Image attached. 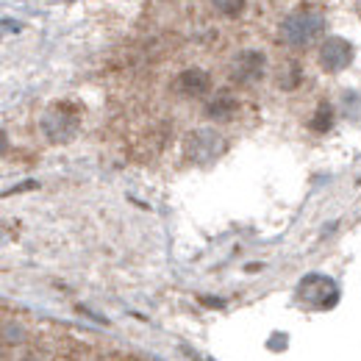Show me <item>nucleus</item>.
<instances>
[{
	"instance_id": "f257e3e1",
	"label": "nucleus",
	"mask_w": 361,
	"mask_h": 361,
	"mask_svg": "<svg viewBox=\"0 0 361 361\" xmlns=\"http://www.w3.org/2000/svg\"><path fill=\"white\" fill-rule=\"evenodd\" d=\"M325 28V17L319 11H312V8H300L295 14H289L283 23H281V39L289 47H306L312 45L319 31Z\"/></svg>"
},
{
	"instance_id": "f03ea898",
	"label": "nucleus",
	"mask_w": 361,
	"mask_h": 361,
	"mask_svg": "<svg viewBox=\"0 0 361 361\" xmlns=\"http://www.w3.org/2000/svg\"><path fill=\"white\" fill-rule=\"evenodd\" d=\"M78 128H81V117L70 103H56L53 109H47V114L42 117V131L56 145H64V142L75 139Z\"/></svg>"
},
{
	"instance_id": "7ed1b4c3",
	"label": "nucleus",
	"mask_w": 361,
	"mask_h": 361,
	"mask_svg": "<svg viewBox=\"0 0 361 361\" xmlns=\"http://www.w3.org/2000/svg\"><path fill=\"white\" fill-rule=\"evenodd\" d=\"M353 61V45L342 37H328L319 47V67L325 73H342Z\"/></svg>"
},
{
	"instance_id": "20e7f679",
	"label": "nucleus",
	"mask_w": 361,
	"mask_h": 361,
	"mask_svg": "<svg viewBox=\"0 0 361 361\" xmlns=\"http://www.w3.org/2000/svg\"><path fill=\"white\" fill-rule=\"evenodd\" d=\"M264 64L267 61H264V53L262 50H245V53H239L233 59L231 78L236 84H253V81H259L264 75Z\"/></svg>"
},
{
	"instance_id": "39448f33",
	"label": "nucleus",
	"mask_w": 361,
	"mask_h": 361,
	"mask_svg": "<svg viewBox=\"0 0 361 361\" xmlns=\"http://www.w3.org/2000/svg\"><path fill=\"white\" fill-rule=\"evenodd\" d=\"M220 147H223V139L214 131H195L186 142V150H189L192 161H209L212 156H217Z\"/></svg>"
},
{
	"instance_id": "423d86ee",
	"label": "nucleus",
	"mask_w": 361,
	"mask_h": 361,
	"mask_svg": "<svg viewBox=\"0 0 361 361\" xmlns=\"http://www.w3.org/2000/svg\"><path fill=\"white\" fill-rule=\"evenodd\" d=\"M212 87V78L203 73V70H197V67H192V70H183L178 75V92L180 94H189V97H197V94H206Z\"/></svg>"
},
{
	"instance_id": "0eeeda50",
	"label": "nucleus",
	"mask_w": 361,
	"mask_h": 361,
	"mask_svg": "<svg viewBox=\"0 0 361 361\" xmlns=\"http://www.w3.org/2000/svg\"><path fill=\"white\" fill-rule=\"evenodd\" d=\"M209 117H214V120H231V114L236 111V100L233 97H228V94H217L212 103H209Z\"/></svg>"
},
{
	"instance_id": "6e6552de",
	"label": "nucleus",
	"mask_w": 361,
	"mask_h": 361,
	"mask_svg": "<svg viewBox=\"0 0 361 361\" xmlns=\"http://www.w3.org/2000/svg\"><path fill=\"white\" fill-rule=\"evenodd\" d=\"M212 6H214L220 14H226V17H236V14H242L245 0H212Z\"/></svg>"
},
{
	"instance_id": "1a4fd4ad",
	"label": "nucleus",
	"mask_w": 361,
	"mask_h": 361,
	"mask_svg": "<svg viewBox=\"0 0 361 361\" xmlns=\"http://www.w3.org/2000/svg\"><path fill=\"white\" fill-rule=\"evenodd\" d=\"M298 81H300V67L292 61V64L286 67V73H283V75H278V87L292 90V87H298Z\"/></svg>"
},
{
	"instance_id": "9d476101",
	"label": "nucleus",
	"mask_w": 361,
	"mask_h": 361,
	"mask_svg": "<svg viewBox=\"0 0 361 361\" xmlns=\"http://www.w3.org/2000/svg\"><path fill=\"white\" fill-rule=\"evenodd\" d=\"M331 123H334V111H331V106H319V111H317L314 123H312V128L314 131H328L331 128Z\"/></svg>"
},
{
	"instance_id": "9b49d317",
	"label": "nucleus",
	"mask_w": 361,
	"mask_h": 361,
	"mask_svg": "<svg viewBox=\"0 0 361 361\" xmlns=\"http://www.w3.org/2000/svg\"><path fill=\"white\" fill-rule=\"evenodd\" d=\"M3 28H6L8 34H17V31H20L23 25H20V23H11V20H3Z\"/></svg>"
}]
</instances>
